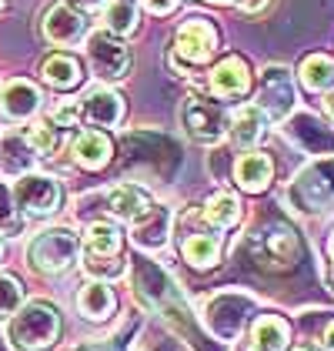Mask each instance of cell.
<instances>
[{
	"instance_id": "cell-1",
	"label": "cell",
	"mask_w": 334,
	"mask_h": 351,
	"mask_svg": "<svg viewBox=\"0 0 334 351\" xmlns=\"http://www.w3.org/2000/svg\"><path fill=\"white\" fill-rule=\"evenodd\" d=\"M60 335V311L51 301H27L7 324V338L24 351L51 348Z\"/></svg>"
},
{
	"instance_id": "cell-2",
	"label": "cell",
	"mask_w": 334,
	"mask_h": 351,
	"mask_svg": "<svg viewBox=\"0 0 334 351\" xmlns=\"http://www.w3.org/2000/svg\"><path fill=\"white\" fill-rule=\"evenodd\" d=\"M81 247H84V268H87L90 278L111 281V278H117L124 271V258H120L124 238H120L117 224H111V221H94L84 231Z\"/></svg>"
},
{
	"instance_id": "cell-3",
	"label": "cell",
	"mask_w": 334,
	"mask_h": 351,
	"mask_svg": "<svg viewBox=\"0 0 334 351\" xmlns=\"http://www.w3.org/2000/svg\"><path fill=\"white\" fill-rule=\"evenodd\" d=\"M81 254V238L70 228H44L27 244V261L40 274H64Z\"/></svg>"
},
{
	"instance_id": "cell-4",
	"label": "cell",
	"mask_w": 334,
	"mask_h": 351,
	"mask_svg": "<svg viewBox=\"0 0 334 351\" xmlns=\"http://www.w3.org/2000/svg\"><path fill=\"white\" fill-rule=\"evenodd\" d=\"M14 204L27 217H51L64 204V188L57 184L51 174H24L14 181Z\"/></svg>"
},
{
	"instance_id": "cell-5",
	"label": "cell",
	"mask_w": 334,
	"mask_h": 351,
	"mask_svg": "<svg viewBox=\"0 0 334 351\" xmlns=\"http://www.w3.org/2000/svg\"><path fill=\"white\" fill-rule=\"evenodd\" d=\"M218 51V27L207 17H188L174 34V60L184 67H201Z\"/></svg>"
},
{
	"instance_id": "cell-6",
	"label": "cell",
	"mask_w": 334,
	"mask_h": 351,
	"mask_svg": "<svg viewBox=\"0 0 334 351\" xmlns=\"http://www.w3.org/2000/svg\"><path fill=\"white\" fill-rule=\"evenodd\" d=\"M84 44H87L90 71L101 81H124L131 74V51L124 47L120 37H114L107 30H94V34H87Z\"/></svg>"
},
{
	"instance_id": "cell-7",
	"label": "cell",
	"mask_w": 334,
	"mask_h": 351,
	"mask_svg": "<svg viewBox=\"0 0 334 351\" xmlns=\"http://www.w3.org/2000/svg\"><path fill=\"white\" fill-rule=\"evenodd\" d=\"M181 117H184L188 134L194 137L197 144H218L224 137V131L231 128L227 110H224L218 101H207V97H201V94H191V97L184 101Z\"/></svg>"
},
{
	"instance_id": "cell-8",
	"label": "cell",
	"mask_w": 334,
	"mask_h": 351,
	"mask_svg": "<svg viewBox=\"0 0 334 351\" xmlns=\"http://www.w3.org/2000/svg\"><path fill=\"white\" fill-rule=\"evenodd\" d=\"M44 34L51 44H60V47L81 44L87 40V17L74 3H54L44 17Z\"/></svg>"
},
{
	"instance_id": "cell-9",
	"label": "cell",
	"mask_w": 334,
	"mask_h": 351,
	"mask_svg": "<svg viewBox=\"0 0 334 351\" xmlns=\"http://www.w3.org/2000/svg\"><path fill=\"white\" fill-rule=\"evenodd\" d=\"M40 104H44V97L30 81H7L0 87V114L7 121H14V124L17 121H30L40 110Z\"/></svg>"
},
{
	"instance_id": "cell-10",
	"label": "cell",
	"mask_w": 334,
	"mask_h": 351,
	"mask_svg": "<svg viewBox=\"0 0 334 351\" xmlns=\"http://www.w3.org/2000/svg\"><path fill=\"white\" fill-rule=\"evenodd\" d=\"M81 117L94 128H114L124 117V97L111 87H94L81 101Z\"/></svg>"
},
{
	"instance_id": "cell-11",
	"label": "cell",
	"mask_w": 334,
	"mask_h": 351,
	"mask_svg": "<svg viewBox=\"0 0 334 351\" xmlns=\"http://www.w3.org/2000/svg\"><path fill=\"white\" fill-rule=\"evenodd\" d=\"M291 101H294V90H291V81H287V71L284 67H271L261 81V94H257V108L264 110V117L278 121L291 110Z\"/></svg>"
},
{
	"instance_id": "cell-12",
	"label": "cell",
	"mask_w": 334,
	"mask_h": 351,
	"mask_svg": "<svg viewBox=\"0 0 334 351\" xmlns=\"http://www.w3.org/2000/svg\"><path fill=\"white\" fill-rule=\"evenodd\" d=\"M250 90V71L241 57H224L221 64L211 71V94L214 97H244Z\"/></svg>"
},
{
	"instance_id": "cell-13",
	"label": "cell",
	"mask_w": 334,
	"mask_h": 351,
	"mask_svg": "<svg viewBox=\"0 0 334 351\" xmlns=\"http://www.w3.org/2000/svg\"><path fill=\"white\" fill-rule=\"evenodd\" d=\"M37 164V151L30 147L24 131H7L0 141V171L7 178H24Z\"/></svg>"
},
{
	"instance_id": "cell-14",
	"label": "cell",
	"mask_w": 334,
	"mask_h": 351,
	"mask_svg": "<svg viewBox=\"0 0 334 351\" xmlns=\"http://www.w3.org/2000/svg\"><path fill=\"white\" fill-rule=\"evenodd\" d=\"M151 208H154V197L140 188V184H131V181H127V184H117V188L107 194V211H111L114 217H120V221H127V224L140 221Z\"/></svg>"
},
{
	"instance_id": "cell-15",
	"label": "cell",
	"mask_w": 334,
	"mask_h": 351,
	"mask_svg": "<svg viewBox=\"0 0 334 351\" xmlns=\"http://www.w3.org/2000/svg\"><path fill=\"white\" fill-rule=\"evenodd\" d=\"M271 174H274V164H271L268 154H261V151H248V154H241L237 164H234V181L248 191V194H261V191L271 184Z\"/></svg>"
},
{
	"instance_id": "cell-16",
	"label": "cell",
	"mask_w": 334,
	"mask_h": 351,
	"mask_svg": "<svg viewBox=\"0 0 334 351\" xmlns=\"http://www.w3.org/2000/svg\"><path fill=\"white\" fill-rule=\"evenodd\" d=\"M117 308V295L111 291L107 281H87L77 291V311L87 322H107Z\"/></svg>"
},
{
	"instance_id": "cell-17",
	"label": "cell",
	"mask_w": 334,
	"mask_h": 351,
	"mask_svg": "<svg viewBox=\"0 0 334 351\" xmlns=\"http://www.w3.org/2000/svg\"><path fill=\"white\" fill-rule=\"evenodd\" d=\"M70 154H74V161L81 164V167H87V171H101L104 164L111 161L114 144L104 131H81V134L74 137Z\"/></svg>"
},
{
	"instance_id": "cell-18",
	"label": "cell",
	"mask_w": 334,
	"mask_h": 351,
	"mask_svg": "<svg viewBox=\"0 0 334 351\" xmlns=\"http://www.w3.org/2000/svg\"><path fill=\"white\" fill-rule=\"evenodd\" d=\"M264 128H268L264 110L257 108V104H244V108L231 117V128H227V131H231V141H234L237 147L250 151V147L264 137Z\"/></svg>"
},
{
	"instance_id": "cell-19",
	"label": "cell",
	"mask_w": 334,
	"mask_h": 351,
	"mask_svg": "<svg viewBox=\"0 0 334 351\" xmlns=\"http://www.w3.org/2000/svg\"><path fill=\"white\" fill-rule=\"evenodd\" d=\"M291 328L278 315H261L250 328V351H287Z\"/></svg>"
},
{
	"instance_id": "cell-20",
	"label": "cell",
	"mask_w": 334,
	"mask_h": 351,
	"mask_svg": "<svg viewBox=\"0 0 334 351\" xmlns=\"http://www.w3.org/2000/svg\"><path fill=\"white\" fill-rule=\"evenodd\" d=\"M167 234H170V211L161 208V204H154L140 221H134V241H138L140 247H147V251L164 247Z\"/></svg>"
},
{
	"instance_id": "cell-21",
	"label": "cell",
	"mask_w": 334,
	"mask_h": 351,
	"mask_svg": "<svg viewBox=\"0 0 334 351\" xmlns=\"http://www.w3.org/2000/svg\"><path fill=\"white\" fill-rule=\"evenodd\" d=\"M181 254L191 268L207 271L221 261V241L214 234H188L184 244H181Z\"/></svg>"
},
{
	"instance_id": "cell-22",
	"label": "cell",
	"mask_w": 334,
	"mask_h": 351,
	"mask_svg": "<svg viewBox=\"0 0 334 351\" xmlns=\"http://www.w3.org/2000/svg\"><path fill=\"white\" fill-rule=\"evenodd\" d=\"M40 74H44V81L57 87V90H74L77 84H81V64H77V57L70 54H54L44 60V67H40Z\"/></svg>"
},
{
	"instance_id": "cell-23",
	"label": "cell",
	"mask_w": 334,
	"mask_h": 351,
	"mask_svg": "<svg viewBox=\"0 0 334 351\" xmlns=\"http://www.w3.org/2000/svg\"><path fill=\"white\" fill-rule=\"evenodd\" d=\"M298 77H301V84H305L307 90H314V94L334 90V57H328V54L305 57V64H301Z\"/></svg>"
},
{
	"instance_id": "cell-24",
	"label": "cell",
	"mask_w": 334,
	"mask_h": 351,
	"mask_svg": "<svg viewBox=\"0 0 334 351\" xmlns=\"http://www.w3.org/2000/svg\"><path fill=\"white\" fill-rule=\"evenodd\" d=\"M204 221L218 231H227L241 221V201L231 194V191H218L207 204H204Z\"/></svg>"
},
{
	"instance_id": "cell-25",
	"label": "cell",
	"mask_w": 334,
	"mask_h": 351,
	"mask_svg": "<svg viewBox=\"0 0 334 351\" xmlns=\"http://www.w3.org/2000/svg\"><path fill=\"white\" fill-rule=\"evenodd\" d=\"M138 3H131V0H111L107 7H104V30L114 34V37H127V34H134L138 30Z\"/></svg>"
},
{
	"instance_id": "cell-26",
	"label": "cell",
	"mask_w": 334,
	"mask_h": 351,
	"mask_svg": "<svg viewBox=\"0 0 334 351\" xmlns=\"http://www.w3.org/2000/svg\"><path fill=\"white\" fill-rule=\"evenodd\" d=\"M24 308V288L14 274H0V322H10Z\"/></svg>"
},
{
	"instance_id": "cell-27",
	"label": "cell",
	"mask_w": 334,
	"mask_h": 351,
	"mask_svg": "<svg viewBox=\"0 0 334 351\" xmlns=\"http://www.w3.org/2000/svg\"><path fill=\"white\" fill-rule=\"evenodd\" d=\"M24 134H27L30 147L37 151V158H51L57 151V128L51 121H34L24 128Z\"/></svg>"
},
{
	"instance_id": "cell-28",
	"label": "cell",
	"mask_w": 334,
	"mask_h": 351,
	"mask_svg": "<svg viewBox=\"0 0 334 351\" xmlns=\"http://www.w3.org/2000/svg\"><path fill=\"white\" fill-rule=\"evenodd\" d=\"M77 117H81V108H77L74 101H60V104L51 110V124H54V128H74Z\"/></svg>"
},
{
	"instance_id": "cell-29",
	"label": "cell",
	"mask_w": 334,
	"mask_h": 351,
	"mask_svg": "<svg viewBox=\"0 0 334 351\" xmlns=\"http://www.w3.org/2000/svg\"><path fill=\"white\" fill-rule=\"evenodd\" d=\"M177 3H181V0H147V10L157 14V17H164V14H174V10H177Z\"/></svg>"
},
{
	"instance_id": "cell-30",
	"label": "cell",
	"mask_w": 334,
	"mask_h": 351,
	"mask_svg": "<svg viewBox=\"0 0 334 351\" xmlns=\"http://www.w3.org/2000/svg\"><path fill=\"white\" fill-rule=\"evenodd\" d=\"M268 3H271V0H237V7H241L244 14H261Z\"/></svg>"
},
{
	"instance_id": "cell-31",
	"label": "cell",
	"mask_w": 334,
	"mask_h": 351,
	"mask_svg": "<svg viewBox=\"0 0 334 351\" xmlns=\"http://www.w3.org/2000/svg\"><path fill=\"white\" fill-rule=\"evenodd\" d=\"M321 351H334V322L324 328V338H321Z\"/></svg>"
},
{
	"instance_id": "cell-32",
	"label": "cell",
	"mask_w": 334,
	"mask_h": 351,
	"mask_svg": "<svg viewBox=\"0 0 334 351\" xmlns=\"http://www.w3.org/2000/svg\"><path fill=\"white\" fill-rule=\"evenodd\" d=\"M101 3H104V0H74V7H77V10H84V14H87V10H97Z\"/></svg>"
},
{
	"instance_id": "cell-33",
	"label": "cell",
	"mask_w": 334,
	"mask_h": 351,
	"mask_svg": "<svg viewBox=\"0 0 334 351\" xmlns=\"http://www.w3.org/2000/svg\"><path fill=\"white\" fill-rule=\"evenodd\" d=\"M324 114L334 121V90H328V97H324Z\"/></svg>"
},
{
	"instance_id": "cell-34",
	"label": "cell",
	"mask_w": 334,
	"mask_h": 351,
	"mask_svg": "<svg viewBox=\"0 0 334 351\" xmlns=\"http://www.w3.org/2000/svg\"><path fill=\"white\" fill-rule=\"evenodd\" d=\"M291 351H321V348H314V345H298V348H291Z\"/></svg>"
},
{
	"instance_id": "cell-35",
	"label": "cell",
	"mask_w": 334,
	"mask_h": 351,
	"mask_svg": "<svg viewBox=\"0 0 334 351\" xmlns=\"http://www.w3.org/2000/svg\"><path fill=\"white\" fill-rule=\"evenodd\" d=\"M207 3H237V0H207Z\"/></svg>"
},
{
	"instance_id": "cell-36",
	"label": "cell",
	"mask_w": 334,
	"mask_h": 351,
	"mask_svg": "<svg viewBox=\"0 0 334 351\" xmlns=\"http://www.w3.org/2000/svg\"><path fill=\"white\" fill-rule=\"evenodd\" d=\"M0 254H3V241H0Z\"/></svg>"
},
{
	"instance_id": "cell-37",
	"label": "cell",
	"mask_w": 334,
	"mask_h": 351,
	"mask_svg": "<svg viewBox=\"0 0 334 351\" xmlns=\"http://www.w3.org/2000/svg\"><path fill=\"white\" fill-rule=\"evenodd\" d=\"M0 7H3V0H0Z\"/></svg>"
}]
</instances>
